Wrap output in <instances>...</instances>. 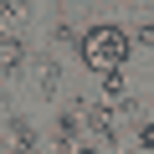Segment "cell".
Here are the masks:
<instances>
[{
  "label": "cell",
  "instance_id": "cell-1",
  "mask_svg": "<svg viewBox=\"0 0 154 154\" xmlns=\"http://www.w3.org/2000/svg\"><path fill=\"white\" fill-rule=\"evenodd\" d=\"M128 57V36L118 26H93L82 31V62L93 72H118V62Z\"/></svg>",
  "mask_w": 154,
  "mask_h": 154
},
{
  "label": "cell",
  "instance_id": "cell-2",
  "mask_svg": "<svg viewBox=\"0 0 154 154\" xmlns=\"http://www.w3.org/2000/svg\"><path fill=\"white\" fill-rule=\"evenodd\" d=\"M5 144H11V149H16V154H26V149H31V144H36V128H31V123H26V118H16V123H11V128H5Z\"/></svg>",
  "mask_w": 154,
  "mask_h": 154
},
{
  "label": "cell",
  "instance_id": "cell-3",
  "mask_svg": "<svg viewBox=\"0 0 154 154\" xmlns=\"http://www.w3.org/2000/svg\"><path fill=\"white\" fill-rule=\"evenodd\" d=\"M21 26H26V5H0V31H5V41H16Z\"/></svg>",
  "mask_w": 154,
  "mask_h": 154
},
{
  "label": "cell",
  "instance_id": "cell-4",
  "mask_svg": "<svg viewBox=\"0 0 154 154\" xmlns=\"http://www.w3.org/2000/svg\"><path fill=\"white\" fill-rule=\"evenodd\" d=\"M26 62V51H21V41H0V77H11L16 67Z\"/></svg>",
  "mask_w": 154,
  "mask_h": 154
},
{
  "label": "cell",
  "instance_id": "cell-5",
  "mask_svg": "<svg viewBox=\"0 0 154 154\" xmlns=\"http://www.w3.org/2000/svg\"><path fill=\"white\" fill-rule=\"evenodd\" d=\"M82 118H88V128H93L98 139H108V128H113V123H108V113H103V108H88Z\"/></svg>",
  "mask_w": 154,
  "mask_h": 154
},
{
  "label": "cell",
  "instance_id": "cell-6",
  "mask_svg": "<svg viewBox=\"0 0 154 154\" xmlns=\"http://www.w3.org/2000/svg\"><path fill=\"white\" fill-rule=\"evenodd\" d=\"M77 154H103V149H77Z\"/></svg>",
  "mask_w": 154,
  "mask_h": 154
}]
</instances>
